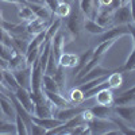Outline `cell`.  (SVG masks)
<instances>
[{
    "label": "cell",
    "instance_id": "1",
    "mask_svg": "<svg viewBox=\"0 0 135 135\" xmlns=\"http://www.w3.org/2000/svg\"><path fill=\"white\" fill-rule=\"evenodd\" d=\"M66 19V23H65V27L66 30L69 31L73 37H77L80 31L83 30L84 27V20H85V15L83 14V11L80 9V7H76L73 8L72 7V11L70 14Z\"/></svg>",
    "mask_w": 135,
    "mask_h": 135
},
{
    "label": "cell",
    "instance_id": "2",
    "mask_svg": "<svg viewBox=\"0 0 135 135\" xmlns=\"http://www.w3.org/2000/svg\"><path fill=\"white\" fill-rule=\"evenodd\" d=\"M123 35H130V26L128 25H116V26H111L105 28L103 34L99 35V43L104 42L108 39H119Z\"/></svg>",
    "mask_w": 135,
    "mask_h": 135
},
{
    "label": "cell",
    "instance_id": "3",
    "mask_svg": "<svg viewBox=\"0 0 135 135\" xmlns=\"http://www.w3.org/2000/svg\"><path fill=\"white\" fill-rule=\"evenodd\" d=\"M88 127H89V132L91 134H107L111 128H115V123L111 119H99L95 118L91 122H88Z\"/></svg>",
    "mask_w": 135,
    "mask_h": 135
},
{
    "label": "cell",
    "instance_id": "4",
    "mask_svg": "<svg viewBox=\"0 0 135 135\" xmlns=\"http://www.w3.org/2000/svg\"><path fill=\"white\" fill-rule=\"evenodd\" d=\"M112 108H114V115H116L122 120L130 123L131 126L135 124V104H130V105H114Z\"/></svg>",
    "mask_w": 135,
    "mask_h": 135
},
{
    "label": "cell",
    "instance_id": "5",
    "mask_svg": "<svg viewBox=\"0 0 135 135\" xmlns=\"http://www.w3.org/2000/svg\"><path fill=\"white\" fill-rule=\"evenodd\" d=\"M14 96H15V99L19 101V103L22 104V107H23L28 112V114L34 115V107H35V104H34L32 100H31L30 91H27V89L19 86L16 91L14 92Z\"/></svg>",
    "mask_w": 135,
    "mask_h": 135
},
{
    "label": "cell",
    "instance_id": "6",
    "mask_svg": "<svg viewBox=\"0 0 135 135\" xmlns=\"http://www.w3.org/2000/svg\"><path fill=\"white\" fill-rule=\"evenodd\" d=\"M42 77L43 70L39 65V58H37L31 64V91L38 92L42 89Z\"/></svg>",
    "mask_w": 135,
    "mask_h": 135
},
{
    "label": "cell",
    "instance_id": "7",
    "mask_svg": "<svg viewBox=\"0 0 135 135\" xmlns=\"http://www.w3.org/2000/svg\"><path fill=\"white\" fill-rule=\"evenodd\" d=\"M111 73H112V70H111V69H107V68L101 66V65H97V66H95V68H93V69L89 70L85 76H83L81 78L76 80V81H74V84H76V86H77V85L85 84V83L91 81V80H95V78H99V77H101V76H108V74H111Z\"/></svg>",
    "mask_w": 135,
    "mask_h": 135
},
{
    "label": "cell",
    "instance_id": "8",
    "mask_svg": "<svg viewBox=\"0 0 135 135\" xmlns=\"http://www.w3.org/2000/svg\"><path fill=\"white\" fill-rule=\"evenodd\" d=\"M132 23L131 11H130V3L123 4L119 8L114 11V26L116 25H130Z\"/></svg>",
    "mask_w": 135,
    "mask_h": 135
},
{
    "label": "cell",
    "instance_id": "9",
    "mask_svg": "<svg viewBox=\"0 0 135 135\" xmlns=\"http://www.w3.org/2000/svg\"><path fill=\"white\" fill-rule=\"evenodd\" d=\"M53 20H46V19H42V18H35L32 19L30 22H27L26 23V30L28 34H31V35H37V34L39 32H43L46 31V28L50 26Z\"/></svg>",
    "mask_w": 135,
    "mask_h": 135
},
{
    "label": "cell",
    "instance_id": "10",
    "mask_svg": "<svg viewBox=\"0 0 135 135\" xmlns=\"http://www.w3.org/2000/svg\"><path fill=\"white\" fill-rule=\"evenodd\" d=\"M16 81L19 84V86L27 89V91L31 92V65L25 68V69H20V70H14L12 72Z\"/></svg>",
    "mask_w": 135,
    "mask_h": 135
},
{
    "label": "cell",
    "instance_id": "11",
    "mask_svg": "<svg viewBox=\"0 0 135 135\" xmlns=\"http://www.w3.org/2000/svg\"><path fill=\"white\" fill-rule=\"evenodd\" d=\"M84 107H80V105H70V107H68V108H60L54 112V118H57L62 122H66V120H69L77 115H80L81 112H83Z\"/></svg>",
    "mask_w": 135,
    "mask_h": 135
},
{
    "label": "cell",
    "instance_id": "12",
    "mask_svg": "<svg viewBox=\"0 0 135 135\" xmlns=\"http://www.w3.org/2000/svg\"><path fill=\"white\" fill-rule=\"evenodd\" d=\"M42 91H43L45 96L49 99V101H50V103H51L55 108H57V109H60V108H68V107L72 105L70 101L66 100V99L62 96V93H60V92H50V91H45V89H42Z\"/></svg>",
    "mask_w": 135,
    "mask_h": 135
},
{
    "label": "cell",
    "instance_id": "13",
    "mask_svg": "<svg viewBox=\"0 0 135 135\" xmlns=\"http://www.w3.org/2000/svg\"><path fill=\"white\" fill-rule=\"evenodd\" d=\"M78 7L83 11V14L85 15V18L89 19H96V15L99 12V4H96L95 0H80L78 2Z\"/></svg>",
    "mask_w": 135,
    "mask_h": 135
},
{
    "label": "cell",
    "instance_id": "14",
    "mask_svg": "<svg viewBox=\"0 0 135 135\" xmlns=\"http://www.w3.org/2000/svg\"><path fill=\"white\" fill-rule=\"evenodd\" d=\"M95 101L96 104L99 105H107V107H114V103H115V96H114V92H112L111 88H104L101 91L95 95Z\"/></svg>",
    "mask_w": 135,
    "mask_h": 135
},
{
    "label": "cell",
    "instance_id": "15",
    "mask_svg": "<svg viewBox=\"0 0 135 135\" xmlns=\"http://www.w3.org/2000/svg\"><path fill=\"white\" fill-rule=\"evenodd\" d=\"M55 111H57V108H55L47 99V101H45V103H42V104H35V107H34V116L51 118V116H54Z\"/></svg>",
    "mask_w": 135,
    "mask_h": 135
},
{
    "label": "cell",
    "instance_id": "16",
    "mask_svg": "<svg viewBox=\"0 0 135 135\" xmlns=\"http://www.w3.org/2000/svg\"><path fill=\"white\" fill-rule=\"evenodd\" d=\"M7 69L11 70V72H14V70H20V69H25V68L30 66L26 61V57H25V54H20V53H16L11 57V60L7 62Z\"/></svg>",
    "mask_w": 135,
    "mask_h": 135
},
{
    "label": "cell",
    "instance_id": "17",
    "mask_svg": "<svg viewBox=\"0 0 135 135\" xmlns=\"http://www.w3.org/2000/svg\"><path fill=\"white\" fill-rule=\"evenodd\" d=\"M31 118H32L34 123H37L38 126L46 128L47 131H50V130H53L55 127H58L60 124H62V123H65V122H62V120H60L57 118H54V116H51V118H38V116L32 115Z\"/></svg>",
    "mask_w": 135,
    "mask_h": 135
},
{
    "label": "cell",
    "instance_id": "18",
    "mask_svg": "<svg viewBox=\"0 0 135 135\" xmlns=\"http://www.w3.org/2000/svg\"><path fill=\"white\" fill-rule=\"evenodd\" d=\"M78 62V55L74 53H62L58 58V65L65 69H74Z\"/></svg>",
    "mask_w": 135,
    "mask_h": 135
},
{
    "label": "cell",
    "instance_id": "19",
    "mask_svg": "<svg viewBox=\"0 0 135 135\" xmlns=\"http://www.w3.org/2000/svg\"><path fill=\"white\" fill-rule=\"evenodd\" d=\"M3 85L11 92H15L16 89L19 88V84L16 81V78L14 76V73L8 70V69H4L3 70Z\"/></svg>",
    "mask_w": 135,
    "mask_h": 135
},
{
    "label": "cell",
    "instance_id": "20",
    "mask_svg": "<svg viewBox=\"0 0 135 135\" xmlns=\"http://www.w3.org/2000/svg\"><path fill=\"white\" fill-rule=\"evenodd\" d=\"M91 111L93 112L95 118L99 119H111V116L114 115V108L112 107H107V105H93L91 107Z\"/></svg>",
    "mask_w": 135,
    "mask_h": 135
},
{
    "label": "cell",
    "instance_id": "21",
    "mask_svg": "<svg viewBox=\"0 0 135 135\" xmlns=\"http://www.w3.org/2000/svg\"><path fill=\"white\" fill-rule=\"evenodd\" d=\"M86 32L92 34V35H100V34H103L105 31V28L103 26H100L96 20L93 19H89V18H85L84 20V27H83Z\"/></svg>",
    "mask_w": 135,
    "mask_h": 135
},
{
    "label": "cell",
    "instance_id": "22",
    "mask_svg": "<svg viewBox=\"0 0 135 135\" xmlns=\"http://www.w3.org/2000/svg\"><path fill=\"white\" fill-rule=\"evenodd\" d=\"M0 109H2L3 114L8 118L15 116V114H16L14 103H12V100H11L9 96H2L0 97Z\"/></svg>",
    "mask_w": 135,
    "mask_h": 135
},
{
    "label": "cell",
    "instance_id": "23",
    "mask_svg": "<svg viewBox=\"0 0 135 135\" xmlns=\"http://www.w3.org/2000/svg\"><path fill=\"white\" fill-rule=\"evenodd\" d=\"M18 16L22 22H25V23H27V22L35 19L37 15L32 12V9L26 4V3H22V4H18Z\"/></svg>",
    "mask_w": 135,
    "mask_h": 135
},
{
    "label": "cell",
    "instance_id": "24",
    "mask_svg": "<svg viewBox=\"0 0 135 135\" xmlns=\"http://www.w3.org/2000/svg\"><path fill=\"white\" fill-rule=\"evenodd\" d=\"M61 26H62V19L61 18H57L55 20H53L50 23V26L46 28V31H45V41H43V43L45 42H51L53 37L58 32Z\"/></svg>",
    "mask_w": 135,
    "mask_h": 135
},
{
    "label": "cell",
    "instance_id": "25",
    "mask_svg": "<svg viewBox=\"0 0 135 135\" xmlns=\"http://www.w3.org/2000/svg\"><path fill=\"white\" fill-rule=\"evenodd\" d=\"M115 42H116V39H108V41H104V42H100L93 49V55L95 57H103V55L115 45Z\"/></svg>",
    "mask_w": 135,
    "mask_h": 135
},
{
    "label": "cell",
    "instance_id": "26",
    "mask_svg": "<svg viewBox=\"0 0 135 135\" xmlns=\"http://www.w3.org/2000/svg\"><path fill=\"white\" fill-rule=\"evenodd\" d=\"M107 83H108V86L111 89H119L123 84V76H122V72L116 70V72H112L111 74H108L107 77Z\"/></svg>",
    "mask_w": 135,
    "mask_h": 135
},
{
    "label": "cell",
    "instance_id": "27",
    "mask_svg": "<svg viewBox=\"0 0 135 135\" xmlns=\"http://www.w3.org/2000/svg\"><path fill=\"white\" fill-rule=\"evenodd\" d=\"M28 43H30V39L12 37V47H14V50H15L16 53L26 54V51H27V49H28Z\"/></svg>",
    "mask_w": 135,
    "mask_h": 135
},
{
    "label": "cell",
    "instance_id": "28",
    "mask_svg": "<svg viewBox=\"0 0 135 135\" xmlns=\"http://www.w3.org/2000/svg\"><path fill=\"white\" fill-rule=\"evenodd\" d=\"M42 89L50 91V92H60V88H58L57 83L54 81L53 76H47V74H43V77H42Z\"/></svg>",
    "mask_w": 135,
    "mask_h": 135
},
{
    "label": "cell",
    "instance_id": "29",
    "mask_svg": "<svg viewBox=\"0 0 135 135\" xmlns=\"http://www.w3.org/2000/svg\"><path fill=\"white\" fill-rule=\"evenodd\" d=\"M101 58H103V57H95V55H93V57H92L91 60H89V61L86 62V65H85V66L83 68V69H81L80 72H78V73L76 74V80H78V78H81L83 76H85V74H86L89 70H91V69H93L95 66L100 65Z\"/></svg>",
    "mask_w": 135,
    "mask_h": 135
},
{
    "label": "cell",
    "instance_id": "30",
    "mask_svg": "<svg viewBox=\"0 0 135 135\" xmlns=\"http://www.w3.org/2000/svg\"><path fill=\"white\" fill-rule=\"evenodd\" d=\"M92 57H93V49H89V50L84 51L81 55H78V62H77V65H76V68H74V73L77 74L78 72H80L83 68L86 65V62L91 60Z\"/></svg>",
    "mask_w": 135,
    "mask_h": 135
},
{
    "label": "cell",
    "instance_id": "31",
    "mask_svg": "<svg viewBox=\"0 0 135 135\" xmlns=\"http://www.w3.org/2000/svg\"><path fill=\"white\" fill-rule=\"evenodd\" d=\"M58 69V61L55 58V55L53 51H50V55H49V60H47V64H46V68H45V73L43 74H47V76H54L55 72Z\"/></svg>",
    "mask_w": 135,
    "mask_h": 135
},
{
    "label": "cell",
    "instance_id": "32",
    "mask_svg": "<svg viewBox=\"0 0 135 135\" xmlns=\"http://www.w3.org/2000/svg\"><path fill=\"white\" fill-rule=\"evenodd\" d=\"M70 11H72V4L66 3V2H62V0H61V2L58 3V7H57V9H55L54 15L57 16V18L65 19V18L69 16Z\"/></svg>",
    "mask_w": 135,
    "mask_h": 135
},
{
    "label": "cell",
    "instance_id": "33",
    "mask_svg": "<svg viewBox=\"0 0 135 135\" xmlns=\"http://www.w3.org/2000/svg\"><path fill=\"white\" fill-rule=\"evenodd\" d=\"M53 78H54V81L57 83V85H58V88H60V92L62 93V91L65 89V84H66L65 68H62V66L58 65V69H57V72H55V74L53 76Z\"/></svg>",
    "mask_w": 135,
    "mask_h": 135
},
{
    "label": "cell",
    "instance_id": "34",
    "mask_svg": "<svg viewBox=\"0 0 135 135\" xmlns=\"http://www.w3.org/2000/svg\"><path fill=\"white\" fill-rule=\"evenodd\" d=\"M69 101L72 104H81L84 101V92L78 86H74L69 91Z\"/></svg>",
    "mask_w": 135,
    "mask_h": 135
},
{
    "label": "cell",
    "instance_id": "35",
    "mask_svg": "<svg viewBox=\"0 0 135 135\" xmlns=\"http://www.w3.org/2000/svg\"><path fill=\"white\" fill-rule=\"evenodd\" d=\"M132 70H135V51L134 50L130 53V55L127 57L124 65L119 69V72L123 73V72H132Z\"/></svg>",
    "mask_w": 135,
    "mask_h": 135
},
{
    "label": "cell",
    "instance_id": "36",
    "mask_svg": "<svg viewBox=\"0 0 135 135\" xmlns=\"http://www.w3.org/2000/svg\"><path fill=\"white\" fill-rule=\"evenodd\" d=\"M14 54H15V50L14 49H11V47L6 46V45L0 43V58H2V60H4L6 62H8Z\"/></svg>",
    "mask_w": 135,
    "mask_h": 135
},
{
    "label": "cell",
    "instance_id": "37",
    "mask_svg": "<svg viewBox=\"0 0 135 135\" xmlns=\"http://www.w3.org/2000/svg\"><path fill=\"white\" fill-rule=\"evenodd\" d=\"M15 124H16V134L18 135H27L28 134L26 123L22 120V118L18 114H15Z\"/></svg>",
    "mask_w": 135,
    "mask_h": 135
},
{
    "label": "cell",
    "instance_id": "38",
    "mask_svg": "<svg viewBox=\"0 0 135 135\" xmlns=\"http://www.w3.org/2000/svg\"><path fill=\"white\" fill-rule=\"evenodd\" d=\"M0 134H16V124L15 123L4 122L0 126Z\"/></svg>",
    "mask_w": 135,
    "mask_h": 135
},
{
    "label": "cell",
    "instance_id": "39",
    "mask_svg": "<svg viewBox=\"0 0 135 135\" xmlns=\"http://www.w3.org/2000/svg\"><path fill=\"white\" fill-rule=\"evenodd\" d=\"M30 134H32V135H45V134H47V130L41 127V126H38L37 123L32 122V126L30 128Z\"/></svg>",
    "mask_w": 135,
    "mask_h": 135
},
{
    "label": "cell",
    "instance_id": "40",
    "mask_svg": "<svg viewBox=\"0 0 135 135\" xmlns=\"http://www.w3.org/2000/svg\"><path fill=\"white\" fill-rule=\"evenodd\" d=\"M97 3H99V7H108L111 6L112 0H97Z\"/></svg>",
    "mask_w": 135,
    "mask_h": 135
},
{
    "label": "cell",
    "instance_id": "41",
    "mask_svg": "<svg viewBox=\"0 0 135 135\" xmlns=\"http://www.w3.org/2000/svg\"><path fill=\"white\" fill-rule=\"evenodd\" d=\"M128 26H130V35L132 37V41L135 43V25L134 23H130Z\"/></svg>",
    "mask_w": 135,
    "mask_h": 135
},
{
    "label": "cell",
    "instance_id": "42",
    "mask_svg": "<svg viewBox=\"0 0 135 135\" xmlns=\"http://www.w3.org/2000/svg\"><path fill=\"white\" fill-rule=\"evenodd\" d=\"M0 2H6V3H12V4H22V3H25V0H0Z\"/></svg>",
    "mask_w": 135,
    "mask_h": 135
},
{
    "label": "cell",
    "instance_id": "43",
    "mask_svg": "<svg viewBox=\"0 0 135 135\" xmlns=\"http://www.w3.org/2000/svg\"><path fill=\"white\" fill-rule=\"evenodd\" d=\"M25 2H28V3H43V0H25Z\"/></svg>",
    "mask_w": 135,
    "mask_h": 135
},
{
    "label": "cell",
    "instance_id": "44",
    "mask_svg": "<svg viewBox=\"0 0 135 135\" xmlns=\"http://www.w3.org/2000/svg\"><path fill=\"white\" fill-rule=\"evenodd\" d=\"M3 70H4L3 68H0V83L2 84H3Z\"/></svg>",
    "mask_w": 135,
    "mask_h": 135
},
{
    "label": "cell",
    "instance_id": "45",
    "mask_svg": "<svg viewBox=\"0 0 135 135\" xmlns=\"http://www.w3.org/2000/svg\"><path fill=\"white\" fill-rule=\"evenodd\" d=\"M130 3V0H120V6H123V4H128Z\"/></svg>",
    "mask_w": 135,
    "mask_h": 135
},
{
    "label": "cell",
    "instance_id": "46",
    "mask_svg": "<svg viewBox=\"0 0 135 135\" xmlns=\"http://www.w3.org/2000/svg\"><path fill=\"white\" fill-rule=\"evenodd\" d=\"M4 122H6V120H3V119H0V126H2V124H3Z\"/></svg>",
    "mask_w": 135,
    "mask_h": 135
},
{
    "label": "cell",
    "instance_id": "47",
    "mask_svg": "<svg viewBox=\"0 0 135 135\" xmlns=\"http://www.w3.org/2000/svg\"><path fill=\"white\" fill-rule=\"evenodd\" d=\"M0 20H3V16H2V12H0Z\"/></svg>",
    "mask_w": 135,
    "mask_h": 135
}]
</instances>
